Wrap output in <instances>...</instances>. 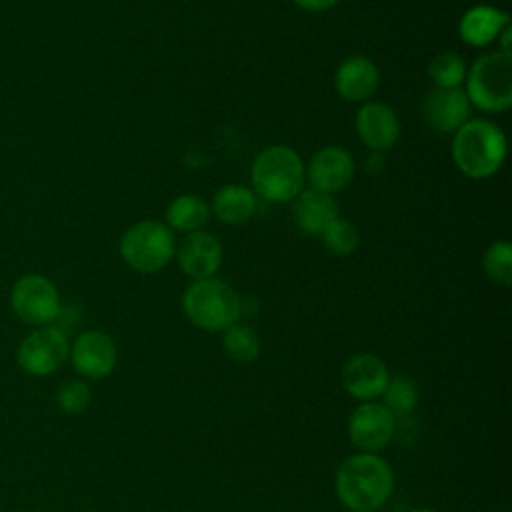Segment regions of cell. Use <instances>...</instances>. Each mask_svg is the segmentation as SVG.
<instances>
[{
	"mask_svg": "<svg viewBox=\"0 0 512 512\" xmlns=\"http://www.w3.org/2000/svg\"><path fill=\"white\" fill-rule=\"evenodd\" d=\"M336 494L352 512H372L386 504L394 490L388 462L372 452L348 456L336 470Z\"/></svg>",
	"mask_w": 512,
	"mask_h": 512,
	"instance_id": "6da1fadb",
	"label": "cell"
},
{
	"mask_svg": "<svg viewBox=\"0 0 512 512\" xmlns=\"http://www.w3.org/2000/svg\"><path fill=\"white\" fill-rule=\"evenodd\" d=\"M456 168L468 178L482 180L496 174L506 160V136L490 120H466L452 138Z\"/></svg>",
	"mask_w": 512,
	"mask_h": 512,
	"instance_id": "7a4b0ae2",
	"label": "cell"
},
{
	"mask_svg": "<svg viewBox=\"0 0 512 512\" xmlns=\"http://www.w3.org/2000/svg\"><path fill=\"white\" fill-rule=\"evenodd\" d=\"M252 192L276 204L292 202L304 186V164L298 152L284 144L264 148L250 168Z\"/></svg>",
	"mask_w": 512,
	"mask_h": 512,
	"instance_id": "3957f363",
	"label": "cell"
},
{
	"mask_svg": "<svg viewBox=\"0 0 512 512\" xmlns=\"http://www.w3.org/2000/svg\"><path fill=\"white\" fill-rule=\"evenodd\" d=\"M182 310L186 318L200 330L222 332L230 324L238 322L242 312L240 296L220 278L194 280L184 296Z\"/></svg>",
	"mask_w": 512,
	"mask_h": 512,
	"instance_id": "277c9868",
	"label": "cell"
},
{
	"mask_svg": "<svg viewBox=\"0 0 512 512\" xmlns=\"http://www.w3.org/2000/svg\"><path fill=\"white\" fill-rule=\"evenodd\" d=\"M466 98L470 106L500 114L512 106V56L488 52L474 60L466 70Z\"/></svg>",
	"mask_w": 512,
	"mask_h": 512,
	"instance_id": "5b68a950",
	"label": "cell"
},
{
	"mask_svg": "<svg viewBox=\"0 0 512 512\" xmlns=\"http://www.w3.org/2000/svg\"><path fill=\"white\" fill-rule=\"evenodd\" d=\"M176 252L174 232L158 220H140L120 238L124 264L140 274H154L170 264Z\"/></svg>",
	"mask_w": 512,
	"mask_h": 512,
	"instance_id": "8992f818",
	"label": "cell"
},
{
	"mask_svg": "<svg viewBox=\"0 0 512 512\" xmlns=\"http://www.w3.org/2000/svg\"><path fill=\"white\" fill-rule=\"evenodd\" d=\"M10 306L22 322L32 326L56 322L62 310L56 286L42 274L20 276L10 290Z\"/></svg>",
	"mask_w": 512,
	"mask_h": 512,
	"instance_id": "52a82bcc",
	"label": "cell"
},
{
	"mask_svg": "<svg viewBox=\"0 0 512 512\" xmlns=\"http://www.w3.org/2000/svg\"><path fill=\"white\" fill-rule=\"evenodd\" d=\"M70 356V342L64 330L54 324L38 326L16 350L18 366L32 376H48L56 372Z\"/></svg>",
	"mask_w": 512,
	"mask_h": 512,
	"instance_id": "ba28073f",
	"label": "cell"
},
{
	"mask_svg": "<svg viewBox=\"0 0 512 512\" xmlns=\"http://www.w3.org/2000/svg\"><path fill=\"white\" fill-rule=\"evenodd\" d=\"M396 432V416L382 402H362L348 418V440L358 452L378 454Z\"/></svg>",
	"mask_w": 512,
	"mask_h": 512,
	"instance_id": "9c48e42d",
	"label": "cell"
},
{
	"mask_svg": "<svg viewBox=\"0 0 512 512\" xmlns=\"http://www.w3.org/2000/svg\"><path fill=\"white\" fill-rule=\"evenodd\" d=\"M70 360L78 374L100 380L106 378L118 360L114 340L100 330H86L70 346Z\"/></svg>",
	"mask_w": 512,
	"mask_h": 512,
	"instance_id": "30bf717a",
	"label": "cell"
},
{
	"mask_svg": "<svg viewBox=\"0 0 512 512\" xmlns=\"http://www.w3.org/2000/svg\"><path fill=\"white\" fill-rule=\"evenodd\" d=\"M310 188L334 194L346 188L354 178V160L342 146H324L316 150L304 168Z\"/></svg>",
	"mask_w": 512,
	"mask_h": 512,
	"instance_id": "8fae6325",
	"label": "cell"
},
{
	"mask_svg": "<svg viewBox=\"0 0 512 512\" xmlns=\"http://www.w3.org/2000/svg\"><path fill=\"white\" fill-rule=\"evenodd\" d=\"M470 108L462 88H434L424 96L420 112L428 128L438 134H450L470 120Z\"/></svg>",
	"mask_w": 512,
	"mask_h": 512,
	"instance_id": "7c38bea8",
	"label": "cell"
},
{
	"mask_svg": "<svg viewBox=\"0 0 512 512\" xmlns=\"http://www.w3.org/2000/svg\"><path fill=\"white\" fill-rule=\"evenodd\" d=\"M340 378L344 390L362 402L380 398L390 380L386 364L370 352H358L350 356L342 366Z\"/></svg>",
	"mask_w": 512,
	"mask_h": 512,
	"instance_id": "4fadbf2b",
	"label": "cell"
},
{
	"mask_svg": "<svg viewBox=\"0 0 512 512\" xmlns=\"http://www.w3.org/2000/svg\"><path fill=\"white\" fill-rule=\"evenodd\" d=\"M180 270L192 280L212 278L222 264V246L216 236L198 230L186 234L174 252Z\"/></svg>",
	"mask_w": 512,
	"mask_h": 512,
	"instance_id": "5bb4252c",
	"label": "cell"
},
{
	"mask_svg": "<svg viewBox=\"0 0 512 512\" xmlns=\"http://www.w3.org/2000/svg\"><path fill=\"white\" fill-rule=\"evenodd\" d=\"M356 132L364 146L374 152H384L396 144L400 122L388 104L366 100L356 112Z\"/></svg>",
	"mask_w": 512,
	"mask_h": 512,
	"instance_id": "9a60e30c",
	"label": "cell"
},
{
	"mask_svg": "<svg viewBox=\"0 0 512 512\" xmlns=\"http://www.w3.org/2000/svg\"><path fill=\"white\" fill-rule=\"evenodd\" d=\"M378 84V66L362 54L348 56L334 74V88L348 102H366L376 92Z\"/></svg>",
	"mask_w": 512,
	"mask_h": 512,
	"instance_id": "2e32d148",
	"label": "cell"
},
{
	"mask_svg": "<svg viewBox=\"0 0 512 512\" xmlns=\"http://www.w3.org/2000/svg\"><path fill=\"white\" fill-rule=\"evenodd\" d=\"M292 202L294 222L306 236H320L322 230L338 218V204L332 194L314 188H302Z\"/></svg>",
	"mask_w": 512,
	"mask_h": 512,
	"instance_id": "e0dca14e",
	"label": "cell"
},
{
	"mask_svg": "<svg viewBox=\"0 0 512 512\" xmlns=\"http://www.w3.org/2000/svg\"><path fill=\"white\" fill-rule=\"evenodd\" d=\"M510 24V16L500 8L478 4L464 12L458 24V34L464 44L480 48L498 38V34Z\"/></svg>",
	"mask_w": 512,
	"mask_h": 512,
	"instance_id": "ac0fdd59",
	"label": "cell"
},
{
	"mask_svg": "<svg viewBox=\"0 0 512 512\" xmlns=\"http://www.w3.org/2000/svg\"><path fill=\"white\" fill-rule=\"evenodd\" d=\"M212 210L224 224H244L256 212V194L246 186L226 184L214 194Z\"/></svg>",
	"mask_w": 512,
	"mask_h": 512,
	"instance_id": "d6986e66",
	"label": "cell"
},
{
	"mask_svg": "<svg viewBox=\"0 0 512 512\" xmlns=\"http://www.w3.org/2000/svg\"><path fill=\"white\" fill-rule=\"evenodd\" d=\"M208 216V204L196 194H180L166 208V222L172 232H198L208 222Z\"/></svg>",
	"mask_w": 512,
	"mask_h": 512,
	"instance_id": "ffe728a7",
	"label": "cell"
},
{
	"mask_svg": "<svg viewBox=\"0 0 512 512\" xmlns=\"http://www.w3.org/2000/svg\"><path fill=\"white\" fill-rule=\"evenodd\" d=\"M222 350L234 362H252L260 354V336L248 324L234 322L222 330Z\"/></svg>",
	"mask_w": 512,
	"mask_h": 512,
	"instance_id": "44dd1931",
	"label": "cell"
},
{
	"mask_svg": "<svg viewBox=\"0 0 512 512\" xmlns=\"http://www.w3.org/2000/svg\"><path fill=\"white\" fill-rule=\"evenodd\" d=\"M466 62L458 52H440L428 64V76L436 88H460L466 78Z\"/></svg>",
	"mask_w": 512,
	"mask_h": 512,
	"instance_id": "7402d4cb",
	"label": "cell"
},
{
	"mask_svg": "<svg viewBox=\"0 0 512 512\" xmlns=\"http://www.w3.org/2000/svg\"><path fill=\"white\" fill-rule=\"evenodd\" d=\"M382 398H384L382 404L394 416L410 414L418 404V390H416V384L412 378L400 374V376H394L388 380V386H386Z\"/></svg>",
	"mask_w": 512,
	"mask_h": 512,
	"instance_id": "603a6c76",
	"label": "cell"
},
{
	"mask_svg": "<svg viewBox=\"0 0 512 512\" xmlns=\"http://www.w3.org/2000/svg\"><path fill=\"white\" fill-rule=\"evenodd\" d=\"M326 250L334 256H348L358 248L360 236L358 230L352 222L344 220V218H336L332 220L320 234Z\"/></svg>",
	"mask_w": 512,
	"mask_h": 512,
	"instance_id": "cb8c5ba5",
	"label": "cell"
},
{
	"mask_svg": "<svg viewBox=\"0 0 512 512\" xmlns=\"http://www.w3.org/2000/svg\"><path fill=\"white\" fill-rule=\"evenodd\" d=\"M486 276L500 284L510 286L512 284V244L508 240H498L488 246L482 260Z\"/></svg>",
	"mask_w": 512,
	"mask_h": 512,
	"instance_id": "d4e9b609",
	"label": "cell"
},
{
	"mask_svg": "<svg viewBox=\"0 0 512 512\" xmlns=\"http://www.w3.org/2000/svg\"><path fill=\"white\" fill-rule=\"evenodd\" d=\"M90 388L82 380H66L56 390V404L66 414H80L90 404Z\"/></svg>",
	"mask_w": 512,
	"mask_h": 512,
	"instance_id": "484cf974",
	"label": "cell"
},
{
	"mask_svg": "<svg viewBox=\"0 0 512 512\" xmlns=\"http://www.w3.org/2000/svg\"><path fill=\"white\" fill-rule=\"evenodd\" d=\"M292 2L306 12H326L334 8L340 0H292Z\"/></svg>",
	"mask_w": 512,
	"mask_h": 512,
	"instance_id": "4316f807",
	"label": "cell"
},
{
	"mask_svg": "<svg viewBox=\"0 0 512 512\" xmlns=\"http://www.w3.org/2000/svg\"><path fill=\"white\" fill-rule=\"evenodd\" d=\"M510 36H512V30H510V24L498 34V38H500V50L498 52H502V54H506V56H512V52H510Z\"/></svg>",
	"mask_w": 512,
	"mask_h": 512,
	"instance_id": "83f0119b",
	"label": "cell"
},
{
	"mask_svg": "<svg viewBox=\"0 0 512 512\" xmlns=\"http://www.w3.org/2000/svg\"><path fill=\"white\" fill-rule=\"evenodd\" d=\"M410 512H438V510H432V508H418V510H410Z\"/></svg>",
	"mask_w": 512,
	"mask_h": 512,
	"instance_id": "f1b7e54d",
	"label": "cell"
},
{
	"mask_svg": "<svg viewBox=\"0 0 512 512\" xmlns=\"http://www.w3.org/2000/svg\"><path fill=\"white\" fill-rule=\"evenodd\" d=\"M372 512H376V510H372Z\"/></svg>",
	"mask_w": 512,
	"mask_h": 512,
	"instance_id": "f546056e",
	"label": "cell"
}]
</instances>
